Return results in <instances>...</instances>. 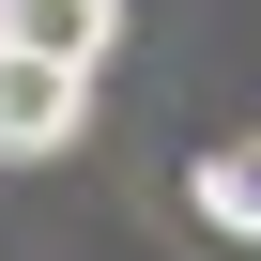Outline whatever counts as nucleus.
I'll use <instances>...</instances> for the list:
<instances>
[{"mask_svg":"<svg viewBox=\"0 0 261 261\" xmlns=\"http://www.w3.org/2000/svg\"><path fill=\"white\" fill-rule=\"evenodd\" d=\"M92 123V77H46V62H0V154H62Z\"/></svg>","mask_w":261,"mask_h":261,"instance_id":"2","label":"nucleus"},{"mask_svg":"<svg viewBox=\"0 0 261 261\" xmlns=\"http://www.w3.org/2000/svg\"><path fill=\"white\" fill-rule=\"evenodd\" d=\"M200 215H215L230 246H261V139H215V154H200Z\"/></svg>","mask_w":261,"mask_h":261,"instance_id":"3","label":"nucleus"},{"mask_svg":"<svg viewBox=\"0 0 261 261\" xmlns=\"http://www.w3.org/2000/svg\"><path fill=\"white\" fill-rule=\"evenodd\" d=\"M123 31V0H0V62H46V77H92Z\"/></svg>","mask_w":261,"mask_h":261,"instance_id":"1","label":"nucleus"}]
</instances>
